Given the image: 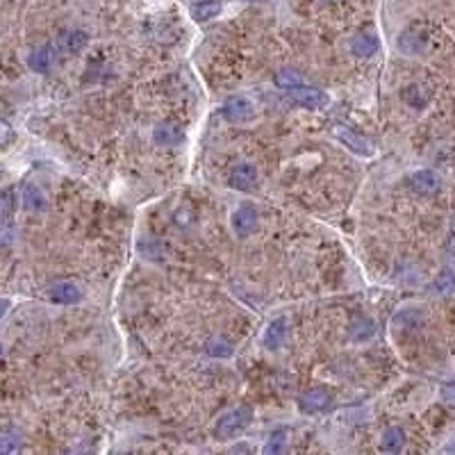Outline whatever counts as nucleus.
Returning a JSON list of instances; mask_svg holds the SVG:
<instances>
[{
	"label": "nucleus",
	"mask_w": 455,
	"mask_h": 455,
	"mask_svg": "<svg viewBox=\"0 0 455 455\" xmlns=\"http://www.w3.org/2000/svg\"><path fill=\"white\" fill-rule=\"evenodd\" d=\"M250 423V410L244 408V405H239V408H232L230 412H226L224 417L219 419L217 423V435L224 440H230L235 437L237 432H241Z\"/></svg>",
	"instance_id": "nucleus-1"
},
{
	"label": "nucleus",
	"mask_w": 455,
	"mask_h": 455,
	"mask_svg": "<svg viewBox=\"0 0 455 455\" xmlns=\"http://www.w3.org/2000/svg\"><path fill=\"white\" fill-rule=\"evenodd\" d=\"M289 98L305 110H321L331 103V98H328L321 89H316V86H305V84L289 89Z\"/></svg>",
	"instance_id": "nucleus-2"
},
{
	"label": "nucleus",
	"mask_w": 455,
	"mask_h": 455,
	"mask_svg": "<svg viewBox=\"0 0 455 455\" xmlns=\"http://www.w3.org/2000/svg\"><path fill=\"white\" fill-rule=\"evenodd\" d=\"M221 114L232 123H244L255 116V105L253 101H248L246 96H230L224 103V108H221Z\"/></svg>",
	"instance_id": "nucleus-3"
},
{
	"label": "nucleus",
	"mask_w": 455,
	"mask_h": 455,
	"mask_svg": "<svg viewBox=\"0 0 455 455\" xmlns=\"http://www.w3.org/2000/svg\"><path fill=\"white\" fill-rule=\"evenodd\" d=\"M335 137L340 139L348 150H353L355 155H362V158H371V155L376 153L373 143L369 139L362 137V134L353 132V130L344 128V125H337V128H335Z\"/></svg>",
	"instance_id": "nucleus-4"
},
{
	"label": "nucleus",
	"mask_w": 455,
	"mask_h": 455,
	"mask_svg": "<svg viewBox=\"0 0 455 455\" xmlns=\"http://www.w3.org/2000/svg\"><path fill=\"white\" fill-rule=\"evenodd\" d=\"M46 296L51 298L53 303H62V305H73L82 298V289L75 283L69 280H62V283H55L46 289Z\"/></svg>",
	"instance_id": "nucleus-5"
},
{
	"label": "nucleus",
	"mask_w": 455,
	"mask_h": 455,
	"mask_svg": "<svg viewBox=\"0 0 455 455\" xmlns=\"http://www.w3.org/2000/svg\"><path fill=\"white\" fill-rule=\"evenodd\" d=\"M228 182H230L232 189H239V191L253 189L255 182H257V169H255V164H250V162L237 164V167L230 171Z\"/></svg>",
	"instance_id": "nucleus-6"
},
{
	"label": "nucleus",
	"mask_w": 455,
	"mask_h": 455,
	"mask_svg": "<svg viewBox=\"0 0 455 455\" xmlns=\"http://www.w3.org/2000/svg\"><path fill=\"white\" fill-rule=\"evenodd\" d=\"M257 226V212L253 207H239L232 212V230L239 237H248Z\"/></svg>",
	"instance_id": "nucleus-7"
},
{
	"label": "nucleus",
	"mask_w": 455,
	"mask_h": 455,
	"mask_svg": "<svg viewBox=\"0 0 455 455\" xmlns=\"http://www.w3.org/2000/svg\"><path fill=\"white\" fill-rule=\"evenodd\" d=\"M408 182L417 193H432V191L440 189V176L435 171H428V169L414 171L412 176L408 178Z\"/></svg>",
	"instance_id": "nucleus-8"
},
{
	"label": "nucleus",
	"mask_w": 455,
	"mask_h": 455,
	"mask_svg": "<svg viewBox=\"0 0 455 455\" xmlns=\"http://www.w3.org/2000/svg\"><path fill=\"white\" fill-rule=\"evenodd\" d=\"M89 41V37H86L84 30H69V32H62L60 39H57V48H60L62 53L71 55V53H80L82 48Z\"/></svg>",
	"instance_id": "nucleus-9"
},
{
	"label": "nucleus",
	"mask_w": 455,
	"mask_h": 455,
	"mask_svg": "<svg viewBox=\"0 0 455 455\" xmlns=\"http://www.w3.org/2000/svg\"><path fill=\"white\" fill-rule=\"evenodd\" d=\"M392 323L396 331H414V328H419L423 323V312L417 307H405L394 314Z\"/></svg>",
	"instance_id": "nucleus-10"
},
{
	"label": "nucleus",
	"mask_w": 455,
	"mask_h": 455,
	"mask_svg": "<svg viewBox=\"0 0 455 455\" xmlns=\"http://www.w3.org/2000/svg\"><path fill=\"white\" fill-rule=\"evenodd\" d=\"M53 64H55V51L51 46L37 48V51L27 57V66H30V71L34 73H48L53 69Z\"/></svg>",
	"instance_id": "nucleus-11"
},
{
	"label": "nucleus",
	"mask_w": 455,
	"mask_h": 455,
	"mask_svg": "<svg viewBox=\"0 0 455 455\" xmlns=\"http://www.w3.org/2000/svg\"><path fill=\"white\" fill-rule=\"evenodd\" d=\"M351 51L357 57H373L378 53V39L371 32H357L351 39Z\"/></svg>",
	"instance_id": "nucleus-12"
},
{
	"label": "nucleus",
	"mask_w": 455,
	"mask_h": 455,
	"mask_svg": "<svg viewBox=\"0 0 455 455\" xmlns=\"http://www.w3.org/2000/svg\"><path fill=\"white\" fill-rule=\"evenodd\" d=\"M287 319H274L264 331V346L267 348H280L287 340Z\"/></svg>",
	"instance_id": "nucleus-13"
},
{
	"label": "nucleus",
	"mask_w": 455,
	"mask_h": 455,
	"mask_svg": "<svg viewBox=\"0 0 455 455\" xmlns=\"http://www.w3.org/2000/svg\"><path fill=\"white\" fill-rule=\"evenodd\" d=\"M298 403H301L303 412H319V410L328 408V403H331V394H328L326 390H309L298 399Z\"/></svg>",
	"instance_id": "nucleus-14"
},
{
	"label": "nucleus",
	"mask_w": 455,
	"mask_h": 455,
	"mask_svg": "<svg viewBox=\"0 0 455 455\" xmlns=\"http://www.w3.org/2000/svg\"><path fill=\"white\" fill-rule=\"evenodd\" d=\"M153 141L158 146H178L182 141V132L171 123H160L158 128L153 130Z\"/></svg>",
	"instance_id": "nucleus-15"
},
{
	"label": "nucleus",
	"mask_w": 455,
	"mask_h": 455,
	"mask_svg": "<svg viewBox=\"0 0 455 455\" xmlns=\"http://www.w3.org/2000/svg\"><path fill=\"white\" fill-rule=\"evenodd\" d=\"M191 18L196 23H205V21H212L214 16H219L221 12V3L219 0H200V3L191 5Z\"/></svg>",
	"instance_id": "nucleus-16"
},
{
	"label": "nucleus",
	"mask_w": 455,
	"mask_h": 455,
	"mask_svg": "<svg viewBox=\"0 0 455 455\" xmlns=\"http://www.w3.org/2000/svg\"><path fill=\"white\" fill-rule=\"evenodd\" d=\"M23 205L25 210H30V212H44L46 205H48V198H46V193L41 187H37V185H25L23 187Z\"/></svg>",
	"instance_id": "nucleus-17"
},
{
	"label": "nucleus",
	"mask_w": 455,
	"mask_h": 455,
	"mask_svg": "<svg viewBox=\"0 0 455 455\" xmlns=\"http://www.w3.org/2000/svg\"><path fill=\"white\" fill-rule=\"evenodd\" d=\"M405 447V432L399 428V425H392V428H387L380 437V451L385 453H396Z\"/></svg>",
	"instance_id": "nucleus-18"
},
{
	"label": "nucleus",
	"mask_w": 455,
	"mask_h": 455,
	"mask_svg": "<svg viewBox=\"0 0 455 455\" xmlns=\"http://www.w3.org/2000/svg\"><path fill=\"white\" fill-rule=\"evenodd\" d=\"M276 84L280 86V89H294V86H301L303 84V77L298 71L294 69H280L276 73Z\"/></svg>",
	"instance_id": "nucleus-19"
},
{
	"label": "nucleus",
	"mask_w": 455,
	"mask_h": 455,
	"mask_svg": "<svg viewBox=\"0 0 455 455\" xmlns=\"http://www.w3.org/2000/svg\"><path fill=\"white\" fill-rule=\"evenodd\" d=\"M373 333H376V328H373V321H369V319H360V321H355L351 326V331H348L353 342H366Z\"/></svg>",
	"instance_id": "nucleus-20"
},
{
	"label": "nucleus",
	"mask_w": 455,
	"mask_h": 455,
	"mask_svg": "<svg viewBox=\"0 0 455 455\" xmlns=\"http://www.w3.org/2000/svg\"><path fill=\"white\" fill-rule=\"evenodd\" d=\"M453 289H455V271H451V269L444 271V274L430 285L432 294H451Z\"/></svg>",
	"instance_id": "nucleus-21"
},
{
	"label": "nucleus",
	"mask_w": 455,
	"mask_h": 455,
	"mask_svg": "<svg viewBox=\"0 0 455 455\" xmlns=\"http://www.w3.org/2000/svg\"><path fill=\"white\" fill-rule=\"evenodd\" d=\"M205 353L212 355V357H230L232 355V346H230V342L221 340V337H214V340H210L205 344Z\"/></svg>",
	"instance_id": "nucleus-22"
},
{
	"label": "nucleus",
	"mask_w": 455,
	"mask_h": 455,
	"mask_svg": "<svg viewBox=\"0 0 455 455\" xmlns=\"http://www.w3.org/2000/svg\"><path fill=\"white\" fill-rule=\"evenodd\" d=\"M405 101H408V105H412L414 110H419L428 103V94H425L421 86L412 84V86H408V91H405Z\"/></svg>",
	"instance_id": "nucleus-23"
},
{
	"label": "nucleus",
	"mask_w": 455,
	"mask_h": 455,
	"mask_svg": "<svg viewBox=\"0 0 455 455\" xmlns=\"http://www.w3.org/2000/svg\"><path fill=\"white\" fill-rule=\"evenodd\" d=\"M399 48L405 53V55H417L421 51V41L417 34L412 32H405L401 39H399Z\"/></svg>",
	"instance_id": "nucleus-24"
},
{
	"label": "nucleus",
	"mask_w": 455,
	"mask_h": 455,
	"mask_svg": "<svg viewBox=\"0 0 455 455\" xmlns=\"http://www.w3.org/2000/svg\"><path fill=\"white\" fill-rule=\"evenodd\" d=\"M21 432L18 430H12V432H7L5 437H3V444H0V451L3 453H14L18 451V447H21Z\"/></svg>",
	"instance_id": "nucleus-25"
},
{
	"label": "nucleus",
	"mask_w": 455,
	"mask_h": 455,
	"mask_svg": "<svg viewBox=\"0 0 455 455\" xmlns=\"http://www.w3.org/2000/svg\"><path fill=\"white\" fill-rule=\"evenodd\" d=\"M283 449H285V435L278 432V435H274V437H271V440L264 444L262 451H264L267 455H271V453H280Z\"/></svg>",
	"instance_id": "nucleus-26"
},
{
	"label": "nucleus",
	"mask_w": 455,
	"mask_h": 455,
	"mask_svg": "<svg viewBox=\"0 0 455 455\" xmlns=\"http://www.w3.org/2000/svg\"><path fill=\"white\" fill-rule=\"evenodd\" d=\"M12 207H14V200H12V189H5L3 191V217L5 221L12 214Z\"/></svg>",
	"instance_id": "nucleus-27"
},
{
	"label": "nucleus",
	"mask_w": 455,
	"mask_h": 455,
	"mask_svg": "<svg viewBox=\"0 0 455 455\" xmlns=\"http://www.w3.org/2000/svg\"><path fill=\"white\" fill-rule=\"evenodd\" d=\"M442 399L447 403H455V383H449L442 387Z\"/></svg>",
	"instance_id": "nucleus-28"
},
{
	"label": "nucleus",
	"mask_w": 455,
	"mask_h": 455,
	"mask_svg": "<svg viewBox=\"0 0 455 455\" xmlns=\"http://www.w3.org/2000/svg\"><path fill=\"white\" fill-rule=\"evenodd\" d=\"M447 451H449V453H451V451H455V442H453V444H449V447H447Z\"/></svg>",
	"instance_id": "nucleus-29"
},
{
	"label": "nucleus",
	"mask_w": 455,
	"mask_h": 455,
	"mask_svg": "<svg viewBox=\"0 0 455 455\" xmlns=\"http://www.w3.org/2000/svg\"><path fill=\"white\" fill-rule=\"evenodd\" d=\"M321 3H331V0H321Z\"/></svg>",
	"instance_id": "nucleus-30"
}]
</instances>
